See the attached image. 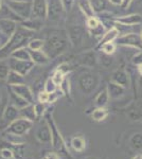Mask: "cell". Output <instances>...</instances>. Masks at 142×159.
<instances>
[{"label":"cell","instance_id":"obj_31","mask_svg":"<svg viewBox=\"0 0 142 159\" xmlns=\"http://www.w3.org/2000/svg\"><path fill=\"white\" fill-rule=\"evenodd\" d=\"M70 144L72 148H73L76 152H79V153H82L85 148H86V141H85L84 138L80 137V136H74L71 139Z\"/></svg>","mask_w":142,"mask_h":159},{"label":"cell","instance_id":"obj_46","mask_svg":"<svg viewBox=\"0 0 142 159\" xmlns=\"http://www.w3.org/2000/svg\"><path fill=\"white\" fill-rule=\"evenodd\" d=\"M37 99H38V102H40V103L47 104L50 102V93H48V92H46L45 90H43L38 93Z\"/></svg>","mask_w":142,"mask_h":159},{"label":"cell","instance_id":"obj_29","mask_svg":"<svg viewBox=\"0 0 142 159\" xmlns=\"http://www.w3.org/2000/svg\"><path fill=\"white\" fill-rule=\"evenodd\" d=\"M7 85H10V86L18 85V84H24L25 83L24 75L15 72V71H13V70H10V72L7 76Z\"/></svg>","mask_w":142,"mask_h":159},{"label":"cell","instance_id":"obj_51","mask_svg":"<svg viewBox=\"0 0 142 159\" xmlns=\"http://www.w3.org/2000/svg\"><path fill=\"white\" fill-rule=\"evenodd\" d=\"M108 1H109V3L113 4V6H121L123 0H108Z\"/></svg>","mask_w":142,"mask_h":159},{"label":"cell","instance_id":"obj_58","mask_svg":"<svg viewBox=\"0 0 142 159\" xmlns=\"http://www.w3.org/2000/svg\"><path fill=\"white\" fill-rule=\"evenodd\" d=\"M140 35H141V38H142V29H141V34Z\"/></svg>","mask_w":142,"mask_h":159},{"label":"cell","instance_id":"obj_14","mask_svg":"<svg viewBox=\"0 0 142 159\" xmlns=\"http://www.w3.org/2000/svg\"><path fill=\"white\" fill-rule=\"evenodd\" d=\"M110 81L115 82V83L119 84V85L123 86L124 88H128L131 85V79L128 73L123 69H117L116 71H113L112 74Z\"/></svg>","mask_w":142,"mask_h":159},{"label":"cell","instance_id":"obj_32","mask_svg":"<svg viewBox=\"0 0 142 159\" xmlns=\"http://www.w3.org/2000/svg\"><path fill=\"white\" fill-rule=\"evenodd\" d=\"M90 3L92 6L94 13H103L108 9V3L109 1L108 0H90Z\"/></svg>","mask_w":142,"mask_h":159},{"label":"cell","instance_id":"obj_6","mask_svg":"<svg viewBox=\"0 0 142 159\" xmlns=\"http://www.w3.org/2000/svg\"><path fill=\"white\" fill-rule=\"evenodd\" d=\"M6 3L14 11L22 20L29 19L32 13V1H16L6 0Z\"/></svg>","mask_w":142,"mask_h":159},{"label":"cell","instance_id":"obj_44","mask_svg":"<svg viewBox=\"0 0 142 159\" xmlns=\"http://www.w3.org/2000/svg\"><path fill=\"white\" fill-rule=\"evenodd\" d=\"M0 156L3 159H15L13 151L9 147H4L0 150Z\"/></svg>","mask_w":142,"mask_h":159},{"label":"cell","instance_id":"obj_56","mask_svg":"<svg viewBox=\"0 0 142 159\" xmlns=\"http://www.w3.org/2000/svg\"><path fill=\"white\" fill-rule=\"evenodd\" d=\"M2 4H3V3H2V0H0V9H1V7H2Z\"/></svg>","mask_w":142,"mask_h":159},{"label":"cell","instance_id":"obj_24","mask_svg":"<svg viewBox=\"0 0 142 159\" xmlns=\"http://www.w3.org/2000/svg\"><path fill=\"white\" fill-rule=\"evenodd\" d=\"M9 92H10V102L12 105H14L16 108L18 109H21L24 108V107L27 106L28 104H30L29 102H27L24 98H21L20 96H18L17 93H15L14 91L11 90V89L9 88Z\"/></svg>","mask_w":142,"mask_h":159},{"label":"cell","instance_id":"obj_13","mask_svg":"<svg viewBox=\"0 0 142 159\" xmlns=\"http://www.w3.org/2000/svg\"><path fill=\"white\" fill-rule=\"evenodd\" d=\"M10 89L13 90L15 93L24 98L25 101L29 102L30 104H34V93H33L32 89L30 88L25 84H18V85H12L10 86Z\"/></svg>","mask_w":142,"mask_h":159},{"label":"cell","instance_id":"obj_47","mask_svg":"<svg viewBox=\"0 0 142 159\" xmlns=\"http://www.w3.org/2000/svg\"><path fill=\"white\" fill-rule=\"evenodd\" d=\"M131 63L136 66H139L142 64V50H139V52H137L135 55L131 58Z\"/></svg>","mask_w":142,"mask_h":159},{"label":"cell","instance_id":"obj_27","mask_svg":"<svg viewBox=\"0 0 142 159\" xmlns=\"http://www.w3.org/2000/svg\"><path fill=\"white\" fill-rule=\"evenodd\" d=\"M19 114H20V117L25 118V119L29 120V121L34 122L35 120H37V117H36V114H35V109H34V104H28L24 108L19 109Z\"/></svg>","mask_w":142,"mask_h":159},{"label":"cell","instance_id":"obj_17","mask_svg":"<svg viewBox=\"0 0 142 159\" xmlns=\"http://www.w3.org/2000/svg\"><path fill=\"white\" fill-rule=\"evenodd\" d=\"M108 94H109V99H121L123 96L125 94L126 88H124L123 86L119 85V84L115 83V82H108V84L106 85Z\"/></svg>","mask_w":142,"mask_h":159},{"label":"cell","instance_id":"obj_53","mask_svg":"<svg viewBox=\"0 0 142 159\" xmlns=\"http://www.w3.org/2000/svg\"><path fill=\"white\" fill-rule=\"evenodd\" d=\"M138 72H139V74H140V75H142V64L138 66Z\"/></svg>","mask_w":142,"mask_h":159},{"label":"cell","instance_id":"obj_10","mask_svg":"<svg viewBox=\"0 0 142 159\" xmlns=\"http://www.w3.org/2000/svg\"><path fill=\"white\" fill-rule=\"evenodd\" d=\"M66 31H67V34H68L69 40H70V43L72 46L79 47V46L82 45L83 39H84L85 31L81 25H70V27H68V29Z\"/></svg>","mask_w":142,"mask_h":159},{"label":"cell","instance_id":"obj_21","mask_svg":"<svg viewBox=\"0 0 142 159\" xmlns=\"http://www.w3.org/2000/svg\"><path fill=\"white\" fill-rule=\"evenodd\" d=\"M30 56L31 61L35 65H47L50 61V58L48 57L47 54L43 50H30Z\"/></svg>","mask_w":142,"mask_h":159},{"label":"cell","instance_id":"obj_11","mask_svg":"<svg viewBox=\"0 0 142 159\" xmlns=\"http://www.w3.org/2000/svg\"><path fill=\"white\" fill-rule=\"evenodd\" d=\"M31 18L40 19L43 21L47 19V0H32Z\"/></svg>","mask_w":142,"mask_h":159},{"label":"cell","instance_id":"obj_45","mask_svg":"<svg viewBox=\"0 0 142 159\" xmlns=\"http://www.w3.org/2000/svg\"><path fill=\"white\" fill-rule=\"evenodd\" d=\"M56 70L61 71L62 73H64L65 75H68V73H70V71L72 70L71 66L68 63H62L58 65V67L56 68Z\"/></svg>","mask_w":142,"mask_h":159},{"label":"cell","instance_id":"obj_12","mask_svg":"<svg viewBox=\"0 0 142 159\" xmlns=\"http://www.w3.org/2000/svg\"><path fill=\"white\" fill-rule=\"evenodd\" d=\"M20 117L19 114V109L16 108L14 105L9 104L7 106L4 108L3 115H2V122H1V129H6L9 124H11L13 121H15L16 119Z\"/></svg>","mask_w":142,"mask_h":159},{"label":"cell","instance_id":"obj_59","mask_svg":"<svg viewBox=\"0 0 142 159\" xmlns=\"http://www.w3.org/2000/svg\"><path fill=\"white\" fill-rule=\"evenodd\" d=\"M138 1H142V0H138Z\"/></svg>","mask_w":142,"mask_h":159},{"label":"cell","instance_id":"obj_1","mask_svg":"<svg viewBox=\"0 0 142 159\" xmlns=\"http://www.w3.org/2000/svg\"><path fill=\"white\" fill-rule=\"evenodd\" d=\"M44 42L45 43H44L43 51L50 60L58 57L63 53L67 52L71 45L67 31L62 29L51 30Z\"/></svg>","mask_w":142,"mask_h":159},{"label":"cell","instance_id":"obj_15","mask_svg":"<svg viewBox=\"0 0 142 159\" xmlns=\"http://www.w3.org/2000/svg\"><path fill=\"white\" fill-rule=\"evenodd\" d=\"M115 22L126 27H133V25H138L142 22V16L139 14H130L120 16L115 18Z\"/></svg>","mask_w":142,"mask_h":159},{"label":"cell","instance_id":"obj_8","mask_svg":"<svg viewBox=\"0 0 142 159\" xmlns=\"http://www.w3.org/2000/svg\"><path fill=\"white\" fill-rule=\"evenodd\" d=\"M7 64H9V67L11 70L21 74L24 76L27 75L34 68L35 65L32 61H21V60H16L14 57L7 58Z\"/></svg>","mask_w":142,"mask_h":159},{"label":"cell","instance_id":"obj_16","mask_svg":"<svg viewBox=\"0 0 142 159\" xmlns=\"http://www.w3.org/2000/svg\"><path fill=\"white\" fill-rule=\"evenodd\" d=\"M18 27V24L14 20L11 19H6V18H0V31L2 32V34L7 38H10L14 34V32L16 31Z\"/></svg>","mask_w":142,"mask_h":159},{"label":"cell","instance_id":"obj_26","mask_svg":"<svg viewBox=\"0 0 142 159\" xmlns=\"http://www.w3.org/2000/svg\"><path fill=\"white\" fill-rule=\"evenodd\" d=\"M108 101H109V94H108L107 88L104 87V88L98 93V96L95 97L94 105L97 107H106L108 104Z\"/></svg>","mask_w":142,"mask_h":159},{"label":"cell","instance_id":"obj_3","mask_svg":"<svg viewBox=\"0 0 142 159\" xmlns=\"http://www.w3.org/2000/svg\"><path fill=\"white\" fill-rule=\"evenodd\" d=\"M45 121L50 127L51 130V144L54 150L57 153H62L68 158H72L71 154L69 152V148L66 144V141L59 130L57 124L53 118V111L52 110H47L45 114Z\"/></svg>","mask_w":142,"mask_h":159},{"label":"cell","instance_id":"obj_40","mask_svg":"<svg viewBox=\"0 0 142 159\" xmlns=\"http://www.w3.org/2000/svg\"><path fill=\"white\" fill-rule=\"evenodd\" d=\"M34 109H35V114H36V117L37 119H40L43 116H45L46 111H47V106H46L45 103H38L34 104Z\"/></svg>","mask_w":142,"mask_h":159},{"label":"cell","instance_id":"obj_42","mask_svg":"<svg viewBox=\"0 0 142 159\" xmlns=\"http://www.w3.org/2000/svg\"><path fill=\"white\" fill-rule=\"evenodd\" d=\"M86 25H87V28H88L89 30H94L101 25V20L95 16L89 17V18H87Z\"/></svg>","mask_w":142,"mask_h":159},{"label":"cell","instance_id":"obj_50","mask_svg":"<svg viewBox=\"0 0 142 159\" xmlns=\"http://www.w3.org/2000/svg\"><path fill=\"white\" fill-rule=\"evenodd\" d=\"M133 1H134V0H123V1H122V4H121V7H122L123 10L127 9V7L131 6V3Z\"/></svg>","mask_w":142,"mask_h":159},{"label":"cell","instance_id":"obj_25","mask_svg":"<svg viewBox=\"0 0 142 159\" xmlns=\"http://www.w3.org/2000/svg\"><path fill=\"white\" fill-rule=\"evenodd\" d=\"M77 6H79V9L81 10V12L83 13L87 18L94 16L95 13L94 11V9H92L90 0H77Z\"/></svg>","mask_w":142,"mask_h":159},{"label":"cell","instance_id":"obj_33","mask_svg":"<svg viewBox=\"0 0 142 159\" xmlns=\"http://www.w3.org/2000/svg\"><path fill=\"white\" fill-rule=\"evenodd\" d=\"M59 90H61L62 93L64 96H66L68 99L71 100V86H70V80H69L68 76H65V79L63 80L62 84L58 86Z\"/></svg>","mask_w":142,"mask_h":159},{"label":"cell","instance_id":"obj_20","mask_svg":"<svg viewBox=\"0 0 142 159\" xmlns=\"http://www.w3.org/2000/svg\"><path fill=\"white\" fill-rule=\"evenodd\" d=\"M119 34H120V33H119V29L117 27H115V25H112V27L109 28L107 31H105V33L103 34V36L101 37L99 43H98L97 48H101L104 43L115 42V40L118 38Z\"/></svg>","mask_w":142,"mask_h":159},{"label":"cell","instance_id":"obj_48","mask_svg":"<svg viewBox=\"0 0 142 159\" xmlns=\"http://www.w3.org/2000/svg\"><path fill=\"white\" fill-rule=\"evenodd\" d=\"M61 1H62V4H63V7H64V10H65V12H69V11H71L76 0H61Z\"/></svg>","mask_w":142,"mask_h":159},{"label":"cell","instance_id":"obj_2","mask_svg":"<svg viewBox=\"0 0 142 159\" xmlns=\"http://www.w3.org/2000/svg\"><path fill=\"white\" fill-rule=\"evenodd\" d=\"M34 36V32L31 30H28L22 25H18L16 31L14 34L9 38V40L0 47V61L7 60L10 57V55L14 52L15 50L19 49L22 47H27L28 43Z\"/></svg>","mask_w":142,"mask_h":159},{"label":"cell","instance_id":"obj_38","mask_svg":"<svg viewBox=\"0 0 142 159\" xmlns=\"http://www.w3.org/2000/svg\"><path fill=\"white\" fill-rule=\"evenodd\" d=\"M101 51L105 54H108V55H112L113 53L116 52V49H117V45L115 43V42L112 43H104L102 47L100 48Z\"/></svg>","mask_w":142,"mask_h":159},{"label":"cell","instance_id":"obj_19","mask_svg":"<svg viewBox=\"0 0 142 159\" xmlns=\"http://www.w3.org/2000/svg\"><path fill=\"white\" fill-rule=\"evenodd\" d=\"M77 61L80 65L84 66V67H94L98 61V57L94 52L88 51V52H84L77 56Z\"/></svg>","mask_w":142,"mask_h":159},{"label":"cell","instance_id":"obj_22","mask_svg":"<svg viewBox=\"0 0 142 159\" xmlns=\"http://www.w3.org/2000/svg\"><path fill=\"white\" fill-rule=\"evenodd\" d=\"M0 18H6V19H11L16 21L17 24H20L22 21V19L15 13L13 10L7 6V3H3L0 9Z\"/></svg>","mask_w":142,"mask_h":159},{"label":"cell","instance_id":"obj_52","mask_svg":"<svg viewBox=\"0 0 142 159\" xmlns=\"http://www.w3.org/2000/svg\"><path fill=\"white\" fill-rule=\"evenodd\" d=\"M138 85H139V88L142 90V75H140V78H139V81H138Z\"/></svg>","mask_w":142,"mask_h":159},{"label":"cell","instance_id":"obj_7","mask_svg":"<svg viewBox=\"0 0 142 159\" xmlns=\"http://www.w3.org/2000/svg\"><path fill=\"white\" fill-rule=\"evenodd\" d=\"M115 43L121 47H131L136 48L138 50H142V38L140 34L137 33H126V34L120 35L115 40Z\"/></svg>","mask_w":142,"mask_h":159},{"label":"cell","instance_id":"obj_23","mask_svg":"<svg viewBox=\"0 0 142 159\" xmlns=\"http://www.w3.org/2000/svg\"><path fill=\"white\" fill-rule=\"evenodd\" d=\"M20 25H22L24 28L28 30H31L33 32H36V31H39L43 28L44 25V21L40 19H36V18H30L29 19H25L22 20L19 24Z\"/></svg>","mask_w":142,"mask_h":159},{"label":"cell","instance_id":"obj_4","mask_svg":"<svg viewBox=\"0 0 142 159\" xmlns=\"http://www.w3.org/2000/svg\"><path fill=\"white\" fill-rule=\"evenodd\" d=\"M32 127H33L32 121H29V120L25 119L22 117H19L15 121H13L11 124H9V126L6 129H3L2 134H11V135L22 137V136L27 135L32 129Z\"/></svg>","mask_w":142,"mask_h":159},{"label":"cell","instance_id":"obj_34","mask_svg":"<svg viewBox=\"0 0 142 159\" xmlns=\"http://www.w3.org/2000/svg\"><path fill=\"white\" fill-rule=\"evenodd\" d=\"M9 144V143H7ZM13 151L15 159H20L25 156V143H20V144H9L7 145Z\"/></svg>","mask_w":142,"mask_h":159},{"label":"cell","instance_id":"obj_55","mask_svg":"<svg viewBox=\"0 0 142 159\" xmlns=\"http://www.w3.org/2000/svg\"><path fill=\"white\" fill-rule=\"evenodd\" d=\"M16 1H32V0H16Z\"/></svg>","mask_w":142,"mask_h":159},{"label":"cell","instance_id":"obj_54","mask_svg":"<svg viewBox=\"0 0 142 159\" xmlns=\"http://www.w3.org/2000/svg\"><path fill=\"white\" fill-rule=\"evenodd\" d=\"M133 159H142V155L141 154H138V155H136Z\"/></svg>","mask_w":142,"mask_h":159},{"label":"cell","instance_id":"obj_49","mask_svg":"<svg viewBox=\"0 0 142 159\" xmlns=\"http://www.w3.org/2000/svg\"><path fill=\"white\" fill-rule=\"evenodd\" d=\"M42 159H59V157L56 153H48L45 156H43Z\"/></svg>","mask_w":142,"mask_h":159},{"label":"cell","instance_id":"obj_36","mask_svg":"<svg viewBox=\"0 0 142 159\" xmlns=\"http://www.w3.org/2000/svg\"><path fill=\"white\" fill-rule=\"evenodd\" d=\"M44 43H45L44 39H40V38H32L29 42V43H28L27 47L30 50H43Z\"/></svg>","mask_w":142,"mask_h":159},{"label":"cell","instance_id":"obj_9","mask_svg":"<svg viewBox=\"0 0 142 159\" xmlns=\"http://www.w3.org/2000/svg\"><path fill=\"white\" fill-rule=\"evenodd\" d=\"M65 10L61 0H48L47 1V19L50 21H59L63 17Z\"/></svg>","mask_w":142,"mask_h":159},{"label":"cell","instance_id":"obj_18","mask_svg":"<svg viewBox=\"0 0 142 159\" xmlns=\"http://www.w3.org/2000/svg\"><path fill=\"white\" fill-rule=\"evenodd\" d=\"M36 139L38 140V142L44 143V144H50L51 143V130L47 122L45 121V124L42 125L35 134Z\"/></svg>","mask_w":142,"mask_h":159},{"label":"cell","instance_id":"obj_41","mask_svg":"<svg viewBox=\"0 0 142 159\" xmlns=\"http://www.w3.org/2000/svg\"><path fill=\"white\" fill-rule=\"evenodd\" d=\"M100 63L103 67L105 68H109L110 66L113 64V58L112 55H108V54H105L103 53L102 55L100 56Z\"/></svg>","mask_w":142,"mask_h":159},{"label":"cell","instance_id":"obj_43","mask_svg":"<svg viewBox=\"0 0 142 159\" xmlns=\"http://www.w3.org/2000/svg\"><path fill=\"white\" fill-rule=\"evenodd\" d=\"M65 74L64 73H62L61 71H58V70H55L54 71V73L52 74V76H51V79H52V81L54 82V83L57 85V87L61 85L62 84V82H63V80L65 79Z\"/></svg>","mask_w":142,"mask_h":159},{"label":"cell","instance_id":"obj_37","mask_svg":"<svg viewBox=\"0 0 142 159\" xmlns=\"http://www.w3.org/2000/svg\"><path fill=\"white\" fill-rule=\"evenodd\" d=\"M10 67L7 64V60H1L0 61V79L7 80V74L10 72Z\"/></svg>","mask_w":142,"mask_h":159},{"label":"cell","instance_id":"obj_35","mask_svg":"<svg viewBox=\"0 0 142 159\" xmlns=\"http://www.w3.org/2000/svg\"><path fill=\"white\" fill-rule=\"evenodd\" d=\"M130 143L134 150H142V133H136L131 137Z\"/></svg>","mask_w":142,"mask_h":159},{"label":"cell","instance_id":"obj_57","mask_svg":"<svg viewBox=\"0 0 142 159\" xmlns=\"http://www.w3.org/2000/svg\"><path fill=\"white\" fill-rule=\"evenodd\" d=\"M0 102H1V91H0Z\"/></svg>","mask_w":142,"mask_h":159},{"label":"cell","instance_id":"obj_28","mask_svg":"<svg viewBox=\"0 0 142 159\" xmlns=\"http://www.w3.org/2000/svg\"><path fill=\"white\" fill-rule=\"evenodd\" d=\"M109 111L105 107H97L92 110L91 112V119L95 122H102L108 117Z\"/></svg>","mask_w":142,"mask_h":159},{"label":"cell","instance_id":"obj_39","mask_svg":"<svg viewBox=\"0 0 142 159\" xmlns=\"http://www.w3.org/2000/svg\"><path fill=\"white\" fill-rule=\"evenodd\" d=\"M58 87L55 83L52 81V79L49 78L47 81L45 82V85H44V90L48 93H54L55 91H57Z\"/></svg>","mask_w":142,"mask_h":159},{"label":"cell","instance_id":"obj_30","mask_svg":"<svg viewBox=\"0 0 142 159\" xmlns=\"http://www.w3.org/2000/svg\"><path fill=\"white\" fill-rule=\"evenodd\" d=\"M10 57H14V58H16V60H21V61H31L29 48L28 47L19 48V49L15 50L14 52L10 55Z\"/></svg>","mask_w":142,"mask_h":159},{"label":"cell","instance_id":"obj_5","mask_svg":"<svg viewBox=\"0 0 142 159\" xmlns=\"http://www.w3.org/2000/svg\"><path fill=\"white\" fill-rule=\"evenodd\" d=\"M77 84H79V88L84 94H90L99 85V76L95 73L86 71L79 76Z\"/></svg>","mask_w":142,"mask_h":159}]
</instances>
